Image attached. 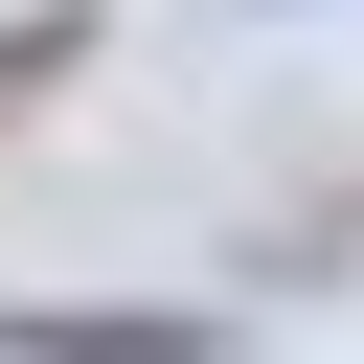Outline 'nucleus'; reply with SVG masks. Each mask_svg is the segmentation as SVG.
I'll return each instance as SVG.
<instances>
[{"label": "nucleus", "mask_w": 364, "mask_h": 364, "mask_svg": "<svg viewBox=\"0 0 364 364\" xmlns=\"http://www.w3.org/2000/svg\"><path fill=\"white\" fill-rule=\"evenodd\" d=\"M0 364H228V318H159V296H23Z\"/></svg>", "instance_id": "f257e3e1"}]
</instances>
